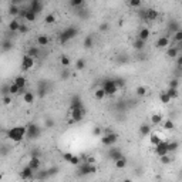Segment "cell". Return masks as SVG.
<instances>
[{
	"mask_svg": "<svg viewBox=\"0 0 182 182\" xmlns=\"http://www.w3.org/2000/svg\"><path fill=\"white\" fill-rule=\"evenodd\" d=\"M7 138L12 140L13 142H20L23 138H26V127L24 125H19V127H13L7 131Z\"/></svg>",
	"mask_w": 182,
	"mask_h": 182,
	"instance_id": "obj_1",
	"label": "cell"
},
{
	"mask_svg": "<svg viewBox=\"0 0 182 182\" xmlns=\"http://www.w3.org/2000/svg\"><path fill=\"white\" fill-rule=\"evenodd\" d=\"M77 34H78V29L74 27V26H70V27H67V29L58 36V40H60L61 44H66L67 42H70V40H73L74 37H77Z\"/></svg>",
	"mask_w": 182,
	"mask_h": 182,
	"instance_id": "obj_2",
	"label": "cell"
},
{
	"mask_svg": "<svg viewBox=\"0 0 182 182\" xmlns=\"http://www.w3.org/2000/svg\"><path fill=\"white\" fill-rule=\"evenodd\" d=\"M78 175L80 177H86V175H90V174H95L97 172V166L94 164H88V162H80L78 165Z\"/></svg>",
	"mask_w": 182,
	"mask_h": 182,
	"instance_id": "obj_3",
	"label": "cell"
},
{
	"mask_svg": "<svg viewBox=\"0 0 182 182\" xmlns=\"http://www.w3.org/2000/svg\"><path fill=\"white\" fill-rule=\"evenodd\" d=\"M40 134H42V129L37 124H29L26 127V138L29 140H36L40 136Z\"/></svg>",
	"mask_w": 182,
	"mask_h": 182,
	"instance_id": "obj_4",
	"label": "cell"
},
{
	"mask_svg": "<svg viewBox=\"0 0 182 182\" xmlns=\"http://www.w3.org/2000/svg\"><path fill=\"white\" fill-rule=\"evenodd\" d=\"M68 115H70L71 118L75 121V122H80V121L84 120V117L87 115V110L84 108V105H81V107H78V108L71 110V111L68 112Z\"/></svg>",
	"mask_w": 182,
	"mask_h": 182,
	"instance_id": "obj_5",
	"label": "cell"
},
{
	"mask_svg": "<svg viewBox=\"0 0 182 182\" xmlns=\"http://www.w3.org/2000/svg\"><path fill=\"white\" fill-rule=\"evenodd\" d=\"M101 87H103V90L105 91V95H114L117 91H118L115 83H114V80H105Z\"/></svg>",
	"mask_w": 182,
	"mask_h": 182,
	"instance_id": "obj_6",
	"label": "cell"
},
{
	"mask_svg": "<svg viewBox=\"0 0 182 182\" xmlns=\"http://www.w3.org/2000/svg\"><path fill=\"white\" fill-rule=\"evenodd\" d=\"M118 141V135L115 133H108L105 135H101V142L105 147H112Z\"/></svg>",
	"mask_w": 182,
	"mask_h": 182,
	"instance_id": "obj_7",
	"label": "cell"
},
{
	"mask_svg": "<svg viewBox=\"0 0 182 182\" xmlns=\"http://www.w3.org/2000/svg\"><path fill=\"white\" fill-rule=\"evenodd\" d=\"M33 66H34V58L30 57L29 54L23 56V60H21V70H23V71H29Z\"/></svg>",
	"mask_w": 182,
	"mask_h": 182,
	"instance_id": "obj_8",
	"label": "cell"
},
{
	"mask_svg": "<svg viewBox=\"0 0 182 182\" xmlns=\"http://www.w3.org/2000/svg\"><path fill=\"white\" fill-rule=\"evenodd\" d=\"M155 154H157L158 157H161V155H165V154H169L168 152V142L165 141H159L157 145H155Z\"/></svg>",
	"mask_w": 182,
	"mask_h": 182,
	"instance_id": "obj_9",
	"label": "cell"
},
{
	"mask_svg": "<svg viewBox=\"0 0 182 182\" xmlns=\"http://www.w3.org/2000/svg\"><path fill=\"white\" fill-rule=\"evenodd\" d=\"M142 17H144V20L147 21H154L158 19V12L155 9H147L142 12Z\"/></svg>",
	"mask_w": 182,
	"mask_h": 182,
	"instance_id": "obj_10",
	"label": "cell"
},
{
	"mask_svg": "<svg viewBox=\"0 0 182 182\" xmlns=\"http://www.w3.org/2000/svg\"><path fill=\"white\" fill-rule=\"evenodd\" d=\"M20 178L21 179H33L34 178V171L31 169L29 165L24 166V168L21 169V172H20Z\"/></svg>",
	"mask_w": 182,
	"mask_h": 182,
	"instance_id": "obj_11",
	"label": "cell"
},
{
	"mask_svg": "<svg viewBox=\"0 0 182 182\" xmlns=\"http://www.w3.org/2000/svg\"><path fill=\"white\" fill-rule=\"evenodd\" d=\"M27 165H29L30 168L36 172V171L40 169V166H42V161H40V158H38V157H34V155H33V157L30 158V161H29Z\"/></svg>",
	"mask_w": 182,
	"mask_h": 182,
	"instance_id": "obj_12",
	"label": "cell"
},
{
	"mask_svg": "<svg viewBox=\"0 0 182 182\" xmlns=\"http://www.w3.org/2000/svg\"><path fill=\"white\" fill-rule=\"evenodd\" d=\"M30 10L31 12H34L36 14H40L43 10V3L40 2V0H31V3H30Z\"/></svg>",
	"mask_w": 182,
	"mask_h": 182,
	"instance_id": "obj_13",
	"label": "cell"
},
{
	"mask_svg": "<svg viewBox=\"0 0 182 182\" xmlns=\"http://www.w3.org/2000/svg\"><path fill=\"white\" fill-rule=\"evenodd\" d=\"M83 105V103H81V98H80L78 95H74L73 98H71V103H70V108H68V112L71 111V110H74V108H78Z\"/></svg>",
	"mask_w": 182,
	"mask_h": 182,
	"instance_id": "obj_14",
	"label": "cell"
},
{
	"mask_svg": "<svg viewBox=\"0 0 182 182\" xmlns=\"http://www.w3.org/2000/svg\"><path fill=\"white\" fill-rule=\"evenodd\" d=\"M155 46H157L158 49H165V47H168V46H169V38L166 37V36H162V37H159L157 40Z\"/></svg>",
	"mask_w": 182,
	"mask_h": 182,
	"instance_id": "obj_15",
	"label": "cell"
},
{
	"mask_svg": "<svg viewBox=\"0 0 182 182\" xmlns=\"http://www.w3.org/2000/svg\"><path fill=\"white\" fill-rule=\"evenodd\" d=\"M108 157L111 158L112 161H115V159H118V158L124 157V155H122V152H121L118 148H111L110 151H108Z\"/></svg>",
	"mask_w": 182,
	"mask_h": 182,
	"instance_id": "obj_16",
	"label": "cell"
},
{
	"mask_svg": "<svg viewBox=\"0 0 182 182\" xmlns=\"http://www.w3.org/2000/svg\"><path fill=\"white\" fill-rule=\"evenodd\" d=\"M127 158L125 157H121V158H118V159H115L114 161V165H115V168L117 169H124L125 166H127Z\"/></svg>",
	"mask_w": 182,
	"mask_h": 182,
	"instance_id": "obj_17",
	"label": "cell"
},
{
	"mask_svg": "<svg viewBox=\"0 0 182 182\" xmlns=\"http://www.w3.org/2000/svg\"><path fill=\"white\" fill-rule=\"evenodd\" d=\"M140 134L142 136H148L151 134V125H148L147 122L145 124H141L140 125Z\"/></svg>",
	"mask_w": 182,
	"mask_h": 182,
	"instance_id": "obj_18",
	"label": "cell"
},
{
	"mask_svg": "<svg viewBox=\"0 0 182 182\" xmlns=\"http://www.w3.org/2000/svg\"><path fill=\"white\" fill-rule=\"evenodd\" d=\"M151 124L152 125H161L162 124V114H158V112L152 114V115H151Z\"/></svg>",
	"mask_w": 182,
	"mask_h": 182,
	"instance_id": "obj_19",
	"label": "cell"
},
{
	"mask_svg": "<svg viewBox=\"0 0 182 182\" xmlns=\"http://www.w3.org/2000/svg\"><path fill=\"white\" fill-rule=\"evenodd\" d=\"M37 46L38 47H46V46L49 44V37L46 36V34H42V36H38L37 37Z\"/></svg>",
	"mask_w": 182,
	"mask_h": 182,
	"instance_id": "obj_20",
	"label": "cell"
},
{
	"mask_svg": "<svg viewBox=\"0 0 182 182\" xmlns=\"http://www.w3.org/2000/svg\"><path fill=\"white\" fill-rule=\"evenodd\" d=\"M23 101L27 104H33L34 103V94L31 91H26L24 94H23Z\"/></svg>",
	"mask_w": 182,
	"mask_h": 182,
	"instance_id": "obj_21",
	"label": "cell"
},
{
	"mask_svg": "<svg viewBox=\"0 0 182 182\" xmlns=\"http://www.w3.org/2000/svg\"><path fill=\"white\" fill-rule=\"evenodd\" d=\"M19 26H20V21L17 20V19H14V20H12L10 23H9V30H10L12 33H17Z\"/></svg>",
	"mask_w": 182,
	"mask_h": 182,
	"instance_id": "obj_22",
	"label": "cell"
},
{
	"mask_svg": "<svg viewBox=\"0 0 182 182\" xmlns=\"http://www.w3.org/2000/svg\"><path fill=\"white\" fill-rule=\"evenodd\" d=\"M13 49V42L12 40H4L2 44H0V50H3V51H10Z\"/></svg>",
	"mask_w": 182,
	"mask_h": 182,
	"instance_id": "obj_23",
	"label": "cell"
},
{
	"mask_svg": "<svg viewBox=\"0 0 182 182\" xmlns=\"http://www.w3.org/2000/svg\"><path fill=\"white\" fill-rule=\"evenodd\" d=\"M149 36H151V31H149V29H142L140 33H138V36H136V37L141 38V40H144V42H147Z\"/></svg>",
	"mask_w": 182,
	"mask_h": 182,
	"instance_id": "obj_24",
	"label": "cell"
},
{
	"mask_svg": "<svg viewBox=\"0 0 182 182\" xmlns=\"http://www.w3.org/2000/svg\"><path fill=\"white\" fill-rule=\"evenodd\" d=\"M178 47H174V46H171L169 49H168V51H166V56L171 58H175V57H178Z\"/></svg>",
	"mask_w": 182,
	"mask_h": 182,
	"instance_id": "obj_25",
	"label": "cell"
},
{
	"mask_svg": "<svg viewBox=\"0 0 182 182\" xmlns=\"http://www.w3.org/2000/svg\"><path fill=\"white\" fill-rule=\"evenodd\" d=\"M93 44H94V37L91 34H88L87 37L84 38V49H91Z\"/></svg>",
	"mask_w": 182,
	"mask_h": 182,
	"instance_id": "obj_26",
	"label": "cell"
},
{
	"mask_svg": "<svg viewBox=\"0 0 182 182\" xmlns=\"http://www.w3.org/2000/svg\"><path fill=\"white\" fill-rule=\"evenodd\" d=\"M37 19V14L34 12H31L30 9H27V13H26V16H24V20L26 21H34Z\"/></svg>",
	"mask_w": 182,
	"mask_h": 182,
	"instance_id": "obj_27",
	"label": "cell"
},
{
	"mask_svg": "<svg viewBox=\"0 0 182 182\" xmlns=\"http://www.w3.org/2000/svg\"><path fill=\"white\" fill-rule=\"evenodd\" d=\"M19 90H20V87H19L16 83H12L9 86V94L10 95H17L19 94Z\"/></svg>",
	"mask_w": 182,
	"mask_h": 182,
	"instance_id": "obj_28",
	"label": "cell"
},
{
	"mask_svg": "<svg viewBox=\"0 0 182 182\" xmlns=\"http://www.w3.org/2000/svg\"><path fill=\"white\" fill-rule=\"evenodd\" d=\"M38 93L37 95L40 97V98H44V95L47 94V88H46V83H40V86H38Z\"/></svg>",
	"mask_w": 182,
	"mask_h": 182,
	"instance_id": "obj_29",
	"label": "cell"
},
{
	"mask_svg": "<svg viewBox=\"0 0 182 182\" xmlns=\"http://www.w3.org/2000/svg\"><path fill=\"white\" fill-rule=\"evenodd\" d=\"M27 54H29L30 57H33V58H38L40 57V50H38L37 47H30Z\"/></svg>",
	"mask_w": 182,
	"mask_h": 182,
	"instance_id": "obj_30",
	"label": "cell"
},
{
	"mask_svg": "<svg viewBox=\"0 0 182 182\" xmlns=\"http://www.w3.org/2000/svg\"><path fill=\"white\" fill-rule=\"evenodd\" d=\"M166 94L169 95V98L171 100H174V98H178V95H179V93H178V88H168V90L165 91Z\"/></svg>",
	"mask_w": 182,
	"mask_h": 182,
	"instance_id": "obj_31",
	"label": "cell"
},
{
	"mask_svg": "<svg viewBox=\"0 0 182 182\" xmlns=\"http://www.w3.org/2000/svg\"><path fill=\"white\" fill-rule=\"evenodd\" d=\"M148 136H149V142H151V145H154V147L161 141V136L158 135V134H149Z\"/></svg>",
	"mask_w": 182,
	"mask_h": 182,
	"instance_id": "obj_32",
	"label": "cell"
},
{
	"mask_svg": "<svg viewBox=\"0 0 182 182\" xmlns=\"http://www.w3.org/2000/svg\"><path fill=\"white\" fill-rule=\"evenodd\" d=\"M19 12H20V9H19V6H16V4H12V6L9 7V14L13 17H17Z\"/></svg>",
	"mask_w": 182,
	"mask_h": 182,
	"instance_id": "obj_33",
	"label": "cell"
},
{
	"mask_svg": "<svg viewBox=\"0 0 182 182\" xmlns=\"http://www.w3.org/2000/svg\"><path fill=\"white\" fill-rule=\"evenodd\" d=\"M94 97H95V100H103L104 97H105V91L103 90V87L97 88V90L94 91Z\"/></svg>",
	"mask_w": 182,
	"mask_h": 182,
	"instance_id": "obj_34",
	"label": "cell"
},
{
	"mask_svg": "<svg viewBox=\"0 0 182 182\" xmlns=\"http://www.w3.org/2000/svg\"><path fill=\"white\" fill-rule=\"evenodd\" d=\"M178 148H179V142H178V141L168 142V152H175Z\"/></svg>",
	"mask_w": 182,
	"mask_h": 182,
	"instance_id": "obj_35",
	"label": "cell"
},
{
	"mask_svg": "<svg viewBox=\"0 0 182 182\" xmlns=\"http://www.w3.org/2000/svg\"><path fill=\"white\" fill-rule=\"evenodd\" d=\"M13 83H16L20 88H21V87H26V78L23 77V75H17L16 78H14V81H13Z\"/></svg>",
	"mask_w": 182,
	"mask_h": 182,
	"instance_id": "obj_36",
	"label": "cell"
},
{
	"mask_svg": "<svg viewBox=\"0 0 182 182\" xmlns=\"http://www.w3.org/2000/svg\"><path fill=\"white\" fill-rule=\"evenodd\" d=\"M159 162L164 164V165H168V164L172 162V158L169 157V154H165V155H161V157H159Z\"/></svg>",
	"mask_w": 182,
	"mask_h": 182,
	"instance_id": "obj_37",
	"label": "cell"
},
{
	"mask_svg": "<svg viewBox=\"0 0 182 182\" xmlns=\"http://www.w3.org/2000/svg\"><path fill=\"white\" fill-rule=\"evenodd\" d=\"M60 64H61L63 67H70V64H71L70 57H68V56H61V57H60Z\"/></svg>",
	"mask_w": 182,
	"mask_h": 182,
	"instance_id": "obj_38",
	"label": "cell"
},
{
	"mask_svg": "<svg viewBox=\"0 0 182 182\" xmlns=\"http://www.w3.org/2000/svg\"><path fill=\"white\" fill-rule=\"evenodd\" d=\"M144 47H145V42L136 37V40L134 42V49H135V50H142Z\"/></svg>",
	"mask_w": 182,
	"mask_h": 182,
	"instance_id": "obj_39",
	"label": "cell"
},
{
	"mask_svg": "<svg viewBox=\"0 0 182 182\" xmlns=\"http://www.w3.org/2000/svg\"><path fill=\"white\" fill-rule=\"evenodd\" d=\"M168 29H169L171 34H174L175 31H178V30H181V27H179V23H177V21H172V23H169V26H168Z\"/></svg>",
	"mask_w": 182,
	"mask_h": 182,
	"instance_id": "obj_40",
	"label": "cell"
},
{
	"mask_svg": "<svg viewBox=\"0 0 182 182\" xmlns=\"http://www.w3.org/2000/svg\"><path fill=\"white\" fill-rule=\"evenodd\" d=\"M159 100H161V103H162V104H169V103H171L169 95L166 94L165 91H162L161 94H159Z\"/></svg>",
	"mask_w": 182,
	"mask_h": 182,
	"instance_id": "obj_41",
	"label": "cell"
},
{
	"mask_svg": "<svg viewBox=\"0 0 182 182\" xmlns=\"http://www.w3.org/2000/svg\"><path fill=\"white\" fill-rule=\"evenodd\" d=\"M56 20H57V19H56V16L51 13V14H47V16H46L44 23H46V24H54V23H56Z\"/></svg>",
	"mask_w": 182,
	"mask_h": 182,
	"instance_id": "obj_42",
	"label": "cell"
},
{
	"mask_svg": "<svg viewBox=\"0 0 182 182\" xmlns=\"http://www.w3.org/2000/svg\"><path fill=\"white\" fill-rule=\"evenodd\" d=\"M75 68H77L78 71L84 70V68H86V60H84V58H80V60H77V63H75Z\"/></svg>",
	"mask_w": 182,
	"mask_h": 182,
	"instance_id": "obj_43",
	"label": "cell"
},
{
	"mask_svg": "<svg viewBox=\"0 0 182 182\" xmlns=\"http://www.w3.org/2000/svg\"><path fill=\"white\" fill-rule=\"evenodd\" d=\"M162 127H164V129H168V131H169V129L175 128V124H174V121H172V120H166Z\"/></svg>",
	"mask_w": 182,
	"mask_h": 182,
	"instance_id": "obj_44",
	"label": "cell"
},
{
	"mask_svg": "<svg viewBox=\"0 0 182 182\" xmlns=\"http://www.w3.org/2000/svg\"><path fill=\"white\" fill-rule=\"evenodd\" d=\"M135 93H136V95H138V97H144V95L147 94V88H145L144 86H140V87H136Z\"/></svg>",
	"mask_w": 182,
	"mask_h": 182,
	"instance_id": "obj_45",
	"label": "cell"
},
{
	"mask_svg": "<svg viewBox=\"0 0 182 182\" xmlns=\"http://www.w3.org/2000/svg\"><path fill=\"white\" fill-rule=\"evenodd\" d=\"M174 38H175V42L178 43V44H181V43H182V30L175 31V33H174Z\"/></svg>",
	"mask_w": 182,
	"mask_h": 182,
	"instance_id": "obj_46",
	"label": "cell"
},
{
	"mask_svg": "<svg viewBox=\"0 0 182 182\" xmlns=\"http://www.w3.org/2000/svg\"><path fill=\"white\" fill-rule=\"evenodd\" d=\"M114 83H115L117 88H124L125 87V80H122V78H115L114 80Z\"/></svg>",
	"mask_w": 182,
	"mask_h": 182,
	"instance_id": "obj_47",
	"label": "cell"
},
{
	"mask_svg": "<svg viewBox=\"0 0 182 182\" xmlns=\"http://www.w3.org/2000/svg\"><path fill=\"white\" fill-rule=\"evenodd\" d=\"M128 3L131 7H140L141 4H142V0H128Z\"/></svg>",
	"mask_w": 182,
	"mask_h": 182,
	"instance_id": "obj_48",
	"label": "cell"
},
{
	"mask_svg": "<svg viewBox=\"0 0 182 182\" xmlns=\"http://www.w3.org/2000/svg\"><path fill=\"white\" fill-rule=\"evenodd\" d=\"M71 164V165H74V166H77L80 164V162H81V159H80V157H75V155H73V157H71V159L70 161H68Z\"/></svg>",
	"mask_w": 182,
	"mask_h": 182,
	"instance_id": "obj_49",
	"label": "cell"
},
{
	"mask_svg": "<svg viewBox=\"0 0 182 182\" xmlns=\"http://www.w3.org/2000/svg\"><path fill=\"white\" fill-rule=\"evenodd\" d=\"M93 135L94 136H101L103 135V128H101V127H94V129H93Z\"/></svg>",
	"mask_w": 182,
	"mask_h": 182,
	"instance_id": "obj_50",
	"label": "cell"
},
{
	"mask_svg": "<svg viewBox=\"0 0 182 182\" xmlns=\"http://www.w3.org/2000/svg\"><path fill=\"white\" fill-rule=\"evenodd\" d=\"M44 125H46V128H53L54 127V120L53 118H46Z\"/></svg>",
	"mask_w": 182,
	"mask_h": 182,
	"instance_id": "obj_51",
	"label": "cell"
},
{
	"mask_svg": "<svg viewBox=\"0 0 182 182\" xmlns=\"http://www.w3.org/2000/svg\"><path fill=\"white\" fill-rule=\"evenodd\" d=\"M29 31V29H27V26L24 24V23H20V26H19V30H17V33H27Z\"/></svg>",
	"mask_w": 182,
	"mask_h": 182,
	"instance_id": "obj_52",
	"label": "cell"
},
{
	"mask_svg": "<svg viewBox=\"0 0 182 182\" xmlns=\"http://www.w3.org/2000/svg\"><path fill=\"white\" fill-rule=\"evenodd\" d=\"M3 104L4 105H10V104H12V95L10 94L3 95Z\"/></svg>",
	"mask_w": 182,
	"mask_h": 182,
	"instance_id": "obj_53",
	"label": "cell"
},
{
	"mask_svg": "<svg viewBox=\"0 0 182 182\" xmlns=\"http://www.w3.org/2000/svg\"><path fill=\"white\" fill-rule=\"evenodd\" d=\"M84 3V0H70V4L73 7H80Z\"/></svg>",
	"mask_w": 182,
	"mask_h": 182,
	"instance_id": "obj_54",
	"label": "cell"
},
{
	"mask_svg": "<svg viewBox=\"0 0 182 182\" xmlns=\"http://www.w3.org/2000/svg\"><path fill=\"white\" fill-rule=\"evenodd\" d=\"M100 31H107L108 29H110V24H108L107 21H104V23H101V24H100Z\"/></svg>",
	"mask_w": 182,
	"mask_h": 182,
	"instance_id": "obj_55",
	"label": "cell"
},
{
	"mask_svg": "<svg viewBox=\"0 0 182 182\" xmlns=\"http://www.w3.org/2000/svg\"><path fill=\"white\" fill-rule=\"evenodd\" d=\"M68 77H70V71H68V68H67V67H64L63 74H61V80H67Z\"/></svg>",
	"mask_w": 182,
	"mask_h": 182,
	"instance_id": "obj_56",
	"label": "cell"
},
{
	"mask_svg": "<svg viewBox=\"0 0 182 182\" xmlns=\"http://www.w3.org/2000/svg\"><path fill=\"white\" fill-rule=\"evenodd\" d=\"M178 86H179V81L177 78H174V80H171L169 81V88H178Z\"/></svg>",
	"mask_w": 182,
	"mask_h": 182,
	"instance_id": "obj_57",
	"label": "cell"
},
{
	"mask_svg": "<svg viewBox=\"0 0 182 182\" xmlns=\"http://www.w3.org/2000/svg\"><path fill=\"white\" fill-rule=\"evenodd\" d=\"M26 13H27V9H20V12H19V14H17V16L21 17V19H24Z\"/></svg>",
	"mask_w": 182,
	"mask_h": 182,
	"instance_id": "obj_58",
	"label": "cell"
},
{
	"mask_svg": "<svg viewBox=\"0 0 182 182\" xmlns=\"http://www.w3.org/2000/svg\"><path fill=\"white\" fill-rule=\"evenodd\" d=\"M0 93H2V95H7L9 94V86H3Z\"/></svg>",
	"mask_w": 182,
	"mask_h": 182,
	"instance_id": "obj_59",
	"label": "cell"
},
{
	"mask_svg": "<svg viewBox=\"0 0 182 182\" xmlns=\"http://www.w3.org/2000/svg\"><path fill=\"white\" fill-rule=\"evenodd\" d=\"M71 157H73V154H70V152H66L64 155H63V158H64V159H66L67 162H68V161L71 159Z\"/></svg>",
	"mask_w": 182,
	"mask_h": 182,
	"instance_id": "obj_60",
	"label": "cell"
},
{
	"mask_svg": "<svg viewBox=\"0 0 182 182\" xmlns=\"http://www.w3.org/2000/svg\"><path fill=\"white\" fill-rule=\"evenodd\" d=\"M86 162H88V164H95V158H93V157H88L87 159H84Z\"/></svg>",
	"mask_w": 182,
	"mask_h": 182,
	"instance_id": "obj_61",
	"label": "cell"
},
{
	"mask_svg": "<svg viewBox=\"0 0 182 182\" xmlns=\"http://www.w3.org/2000/svg\"><path fill=\"white\" fill-rule=\"evenodd\" d=\"M177 67H178V70H181V67H182V57H178V61H177Z\"/></svg>",
	"mask_w": 182,
	"mask_h": 182,
	"instance_id": "obj_62",
	"label": "cell"
},
{
	"mask_svg": "<svg viewBox=\"0 0 182 182\" xmlns=\"http://www.w3.org/2000/svg\"><path fill=\"white\" fill-rule=\"evenodd\" d=\"M67 124H68V125H74V124H77V122H75V121H74V120H73V118H71V117H70V118L67 120Z\"/></svg>",
	"mask_w": 182,
	"mask_h": 182,
	"instance_id": "obj_63",
	"label": "cell"
},
{
	"mask_svg": "<svg viewBox=\"0 0 182 182\" xmlns=\"http://www.w3.org/2000/svg\"><path fill=\"white\" fill-rule=\"evenodd\" d=\"M0 179H2V174H0Z\"/></svg>",
	"mask_w": 182,
	"mask_h": 182,
	"instance_id": "obj_64",
	"label": "cell"
}]
</instances>
